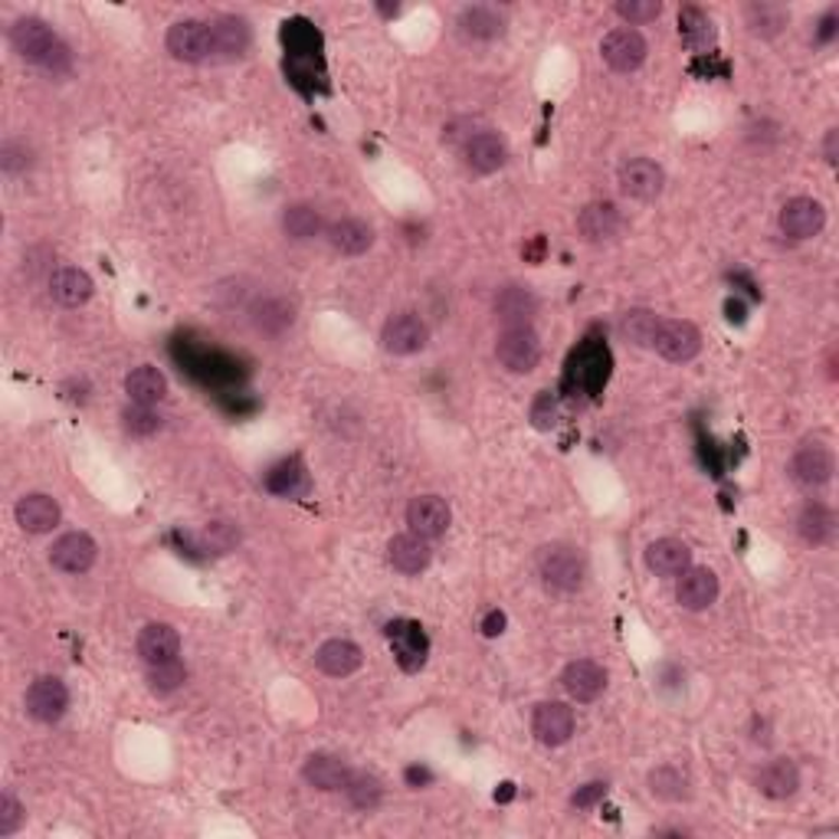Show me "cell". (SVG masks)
Listing matches in <instances>:
<instances>
[{"label": "cell", "mask_w": 839, "mask_h": 839, "mask_svg": "<svg viewBox=\"0 0 839 839\" xmlns=\"http://www.w3.org/2000/svg\"><path fill=\"white\" fill-rule=\"evenodd\" d=\"M538 574H542V581H545L551 590L574 594V590H581L584 581H587V558H584L581 548L558 542V545L542 548V555H538Z\"/></svg>", "instance_id": "cell-1"}, {"label": "cell", "mask_w": 839, "mask_h": 839, "mask_svg": "<svg viewBox=\"0 0 839 839\" xmlns=\"http://www.w3.org/2000/svg\"><path fill=\"white\" fill-rule=\"evenodd\" d=\"M495 358H498L501 368L512 371V374H529L542 361V339L535 334L532 325L506 328L495 342Z\"/></svg>", "instance_id": "cell-2"}, {"label": "cell", "mask_w": 839, "mask_h": 839, "mask_svg": "<svg viewBox=\"0 0 839 839\" xmlns=\"http://www.w3.org/2000/svg\"><path fill=\"white\" fill-rule=\"evenodd\" d=\"M652 348L673 365H686L692 361L699 352H702V331L686 321V318H669V321H659L656 328V339H652Z\"/></svg>", "instance_id": "cell-3"}, {"label": "cell", "mask_w": 839, "mask_h": 839, "mask_svg": "<svg viewBox=\"0 0 839 839\" xmlns=\"http://www.w3.org/2000/svg\"><path fill=\"white\" fill-rule=\"evenodd\" d=\"M24 709H27V715H30L34 722H40V725H56V722L66 715V709H69V689H66V683L56 679V676H40V679H34L30 689H27V696H24Z\"/></svg>", "instance_id": "cell-4"}, {"label": "cell", "mask_w": 839, "mask_h": 839, "mask_svg": "<svg viewBox=\"0 0 839 839\" xmlns=\"http://www.w3.org/2000/svg\"><path fill=\"white\" fill-rule=\"evenodd\" d=\"M430 342V328L420 315L414 312H401L394 318H387L384 331H381V345L387 355H397V358H407V355H417L423 352Z\"/></svg>", "instance_id": "cell-5"}, {"label": "cell", "mask_w": 839, "mask_h": 839, "mask_svg": "<svg viewBox=\"0 0 839 839\" xmlns=\"http://www.w3.org/2000/svg\"><path fill=\"white\" fill-rule=\"evenodd\" d=\"M616 185H620V191H623L630 201L649 204V201H656V198L662 194L665 175H662V167H659L656 161H649V157H630V161L620 164Z\"/></svg>", "instance_id": "cell-6"}, {"label": "cell", "mask_w": 839, "mask_h": 839, "mask_svg": "<svg viewBox=\"0 0 839 839\" xmlns=\"http://www.w3.org/2000/svg\"><path fill=\"white\" fill-rule=\"evenodd\" d=\"M11 47L34 66L43 69V63L50 60V53L60 47V37L50 30V24H43L40 17H21L11 27Z\"/></svg>", "instance_id": "cell-7"}, {"label": "cell", "mask_w": 839, "mask_h": 839, "mask_svg": "<svg viewBox=\"0 0 839 839\" xmlns=\"http://www.w3.org/2000/svg\"><path fill=\"white\" fill-rule=\"evenodd\" d=\"M646 53H649V47H646V40H643V34L636 27H616L600 43V56H603V63L613 73L639 69L646 63Z\"/></svg>", "instance_id": "cell-8"}, {"label": "cell", "mask_w": 839, "mask_h": 839, "mask_svg": "<svg viewBox=\"0 0 839 839\" xmlns=\"http://www.w3.org/2000/svg\"><path fill=\"white\" fill-rule=\"evenodd\" d=\"M167 53L181 63H204L214 56V43H211V24L204 21H178L171 30H167Z\"/></svg>", "instance_id": "cell-9"}, {"label": "cell", "mask_w": 839, "mask_h": 839, "mask_svg": "<svg viewBox=\"0 0 839 839\" xmlns=\"http://www.w3.org/2000/svg\"><path fill=\"white\" fill-rule=\"evenodd\" d=\"M561 686L581 705L597 702L603 696V689H607V669L600 662H594V659H574V662L564 665Z\"/></svg>", "instance_id": "cell-10"}, {"label": "cell", "mask_w": 839, "mask_h": 839, "mask_svg": "<svg viewBox=\"0 0 839 839\" xmlns=\"http://www.w3.org/2000/svg\"><path fill=\"white\" fill-rule=\"evenodd\" d=\"M449 522H453V509H449V501L440 498V495H417L410 506H407V525H410V532L420 535V538H427V542L446 535Z\"/></svg>", "instance_id": "cell-11"}, {"label": "cell", "mask_w": 839, "mask_h": 839, "mask_svg": "<svg viewBox=\"0 0 839 839\" xmlns=\"http://www.w3.org/2000/svg\"><path fill=\"white\" fill-rule=\"evenodd\" d=\"M826 227V211L813 198H793L780 207V230L790 240H813Z\"/></svg>", "instance_id": "cell-12"}, {"label": "cell", "mask_w": 839, "mask_h": 839, "mask_svg": "<svg viewBox=\"0 0 839 839\" xmlns=\"http://www.w3.org/2000/svg\"><path fill=\"white\" fill-rule=\"evenodd\" d=\"M836 472V459L823 443H806L790 459V475L803 488H823Z\"/></svg>", "instance_id": "cell-13"}, {"label": "cell", "mask_w": 839, "mask_h": 839, "mask_svg": "<svg viewBox=\"0 0 839 839\" xmlns=\"http://www.w3.org/2000/svg\"><path fill=\"white\" fill-rule=\"evenodd\" d=\"M532 735L545 748H561L574 735V709L568 702H542L532 715Z\"/></svg>", "instance_id": "cell-14"}, {"label": "cell", "mask_w": 839, "mask_h": 839, "mask_svg": "<svg viewBox=\"0 0 839 839\" xmlns=\"http://www.w3.org/2000/svg\"><path fill=\"white\" fill-rule=\"evenodd\" d=\"M96 555H99V548H96V542L86 532H69V535L53 542L50 564L60 574H86L96 564Z\"/></svg>", "instance_id": "cell-15"}, {"label": "cell", "mask_w": 839, "mask_h": 839, "mask_svg": "<svg viewBox=\"0 0 839 839\" xmlns=\"http://www.w3.org/2000/svg\"><path fill=\"white\" fill-rule=\"evenodd\" d=\"M14 516H17V525H21L27 535H50V532L60 525V519H63L60 501H56L53 495H47V492H30V495H24V498L17 501Z\"/></svg>", "instance_id": "cell-16"}, {"label": "cell", "mask_w": 839, "mask_h": 839, "mask_svg": "<svg viewBox=\"0 0 839 839\" xmlns=\"http://www.w3.org/2000/svg\"><path fill=\"white\" fill-rule=\"evenodd\" d=\"M361 662H365V652H361V646L352 643V639H328V643H321L318 652H315V665L321 669L325 676H331V679H348V676H355L358 669H361Z\"/></svg>", "instance_id": "cell-17"}, {"label": "cell", "mask_w": 839, "mask_h": 839, "mask_svg": "<svg viewBox=\"0 0 839 839\" xmlns=\"http://www.w3.org/2000/svg\"><path fill=\"white\" fill-rule=\"evenodd\" d=\"M676 600H679V607H686L692 613L709 610L719 600V577H715V571H709V568H686L679 574V584H676Z\"/></svg>", "instance_id": "cell-18"}, {"label": "cell", "mask_w": 839, "mask_h": 839, "mask_svg": "<svg viewBox=\"0 0 839 839\" xmlns=\"http://www.w3.org/2000/svg\"><path fill=\"white\" fill-rule=\"evenodd\" d=\"M462 157H466V164L472 167L475 175H495L498 167L509 161V148H506V141H501L495 131H479V135L466 138Z\"/></svg>", "instance_id": "cell-19"}, {"label": "cell", "mask_w": 839, "mask_h": 839, "mask_svg": "<svg viewBox=\"0 0 839 839\" xmlns=\"http://www.w3.org/2000/svg\"><path fill=\"white\" fill-rule=\"evenodd\" d=\"M211 43H214V56L217 60H237L250 50L253 43V30L243 17L237 14H224L217 21H211Z\"/></svg>", "instance_id": "cell-20"}, {"label": "cell", "mask_w": 839, "mask_h": 839, "mask_svg": "<svg viewBox=\"0 0 839 839\" xmlns=\"http://www.w3.org/2000/svg\"><path fill=\"white\" fill-rule=\"evenodd\" d=\"M387 636H391V643H394V656H397V662H401L404 673H417V669H423L430 643H427V636H423V630H420L417 623L397 620V623L387 626Z\"/></svg>", "instance_id": "cell-21"}, {"label": "cell", "mask_w": 839, "mask_h": 839, "mask_svg": "<svg viewBox=\"0 0 839 839\" xmlns=\"http://www.w3.org/2000/svg\"><path fill=\"white\" fill-rule=\"evenodd\" d=\"M538 315V298L529 285H506L495 295V318L506 328H522L532 325Z\"/></svg>", "instance_id": "cell-22"}, {"label": "cell", "mask_w": 839, "mask_h": 839, "mask_svg": "<svg viewBox=\"0 0 839 839\" xmlns=\"http://www.w3.org/2000/svg\"><path fill=\"white\" fill-rule=\"evenodd\" d=\"M387 558H391V568H394V571H401V574L414 577V574H420V571H427V568H430L433 551H430L427 538H420V535L407 532V535H394V538H391V545H387Z\"/></svg>", "instance_id": "cell-23"}, {"label": "cell", "mask_w": 839, "mask_h": 839, "mask_svg": "<svg viewBox=\"0 0 839 839\" xmlns=\"http://www.w3.org/2000/svg\"><path fill=\"white\" fill-rule=\"evenodd\" d=\"M181 652V636L171 623H148L138 633V656L154 665V662H167V659H178Z\"/></svg>", "instance_id": "cell-24"}, {"label": "cell", "mask_w": 839, "mask_h": 839, "mask_svg": "<svg viewBox=\"0 0 839 839\" xmlns=\"http://www.w3.org/2000/svg\"><path fill=\"white\" fill-rule=\"evenodd\" d=\"M646 568L656 577H679L686 568H692V551L676 538H659L646 548Z\"/></svg>", "instance_id": "cell-25"}, {"label": "cell", "mask_w": 839, "mask_h": 839, "mask_svg": "<svg viewBox=\"0 0 839 839\" xmlns=\"http://www.w3.org/2000/svg\"><path fill=\"white\" fill-rule=\"evenodd\" d=\"M623 227V217L613 204L607 201H597V204H587L577 217V230L587 243H607L620 233Z\"/></svg>", "instance_id": "cell-26"}, {"label": "cell", "mask_w": 839, "mask_h": 839, "mask_svg": "<svg viewBox=\"0 0 839 839\" xmlns=\"http://www.w3.org/2000/svg\"><path fill=\"white\" fill-rule=\"evenodd\" d=\"M92 276L79 266H60L53 276H50V295L66 305V308H76V305H86L92 298Z\"/></svg>", "instance_id": "cell-27"}, {"label": "cell", "mask_w": 839, "mask_h": 839, "mask_svg": "<svg viewBox=\"0 0 839 839\" xmlns=\"http://www.w3.org/2000/svg\"><path fill=\"white\" fill-rule=\"evenodd\" d=\"M758 790L771 800H787L800 790V771L790 758H777V761H767L758 777H754Z\"/></svg>", "instance_id": "cell-28"}, {"label": "cell", "mask_w": 839, "mask_h": 839, "mask_svg": "<svg viewBox=\"0 0 839 839\" xmlns=\"http://www.w3.org/2000/svg\"><path fill=\"white\" fill-rule=\"evenodd\" d=\"M302 777L315 787V790H345V784L352 780V771L342 758L334 754H312L302 764Z\"/></svg>", "instance_id": "cell-29"}, {"label": "cell", "mask_w": 839, "mask_h": 839, "mask_svg": "<svg viewBox=\"0 0 839 839\" xmlns=\"http://www.w3.org/2000/svg\"><path fill=\"white\" fill-rule=\"evenodd\" d=\"M328 243L342 256H365L374 246V230L358 217H342L328 227Z\"/></svg>", "instance_id": "cell-30"}, {"label": "cell", "mask_w": 839, "mask_h": 839, "mask_svg": "<svg viewBox=\"0 0 839 839\" xmlns=\"http://www.w3.org/2000/svg\"><path fill=\"white\" fill-rule=\"evenodd\" d=\"M797 532L813 548L832 545L836 542V516H832V509L823 506V501H810V506H803V512L797 519Z\"/></svg>", "instance_id": "cell-31"}, {"label": "cell", "mask_w": 839, "mask_h": 839, "mask_svg": "<svg viewBox=\"0 0 839 839\" xmlns=\"http://www.w3.org/2000/svg\"><path fill=\"white\" fill-rule=\"evenodd\" d=\"M125 394L131 404H141V407H154L167 397V378L151 368V365H141L135 368L128 378H125Z\"/></svg>", "instance_id": "cell-32"}, {"label": "cell", "mask_w": 839, "mask_h": 839, "mask_svg": "<svg viewBox=\"0 0 839 839\" xmlns=\"http://www.w3.org/2000/svg\"><path fill=\"white\" fill-rule=\"evenodd\" d=\"M459 34L466 40H479V43H488L495 37L506 34V21H501L498 11L492 8H466L459 14Z\"/></svg>", "instance_id": "cell-33"}, {"label": "cell", "mask_w": 839, "mask_h": 839, "mask_svg": "<svg viewBox=\"0 0 839 839\" xmlns=\"http://www.w3.org/2000/svg\"><path fill=\"white\" fill-rule=\"evenodd\" d=\"M679 40L689 50H709L715 43V27L712 17L699 8H683L679 11Z\"/></svg>", "instance_id": "cell-34"}, {"label": "cell", "mask_w": 839, "mask_h": 839, "mask_svg": "<svg viewBox=\"0 0 839 839\" xmlns=\"http://www.w3.org/2000/svg\"><path fill=\"white\" fill-rule=\"evenodd\" d=\"M321 227H325V220H321V214H318L312 204H292V207H285V214H282V230H285V237L295 240V243L315 240V237L321 233Z\"/></svg>", "instance_id": "cell-35"}, {"label": "cell", "mask_w": 839, "mask_h": 839, "mask_svg": "<svg viewBox=\"0 0 839 839\" xmlns=\"http://www.w3.org/2000/svg\"><path fill=\"white\" fill-rule=\"evenodd\" d=\"M659 315L649 312V308H630L623 318H620V334L636 345V348H652V339H656V328H659Z\"/></svg>", "instance_id": "cell-36"}, {"label": "cell", "mask_w": 839, "mask_h": 839, "mask_svg": "<svg viewBox=\"0 0 839 839\" xmlns=\"http://www.w3.org/2000/svg\"><path fill=\"white\" fill-rule=\"evenodd\" d=\"M649 793L659 800H669V803H679L689 797V777L673 764H662V767L649 771Z\"/></svg>", "instance_id": "cell-37"}, {"label": "cell", "mask_w": 839, "mask_h": 839, "mask_svg": "<svg viewBox=\"0 0 839 839\" xmlns=\"http://www.w3.org/2000/svg\"><path fill=\"white\" fill-rule=\"evenodd\" d=\"M745 24L754 37L771 40L790 24V14L780 4H751V8H745Z\"/></svg>", "instance_id": "cell-38"}, {"label": "cell", "mask_w": 839, "mask_h": 839, "mask_svg": "<svg viewBox=\"0 0 839 839\" xmlns=\"http://www.w3.org/2000/svg\"><path fill=\"white\" fill-rule=\"evenodd\" d=\"M266 488L272 492V495H302L305 488H308V475H305V466L298 462V459H285V462H279V466H272L269 469V475H266Z\"/></svg>", "instance_id": "cell-39"}, {"label": "cell", "mask_w": 839, "mask_h": 839, "mask_svg": "<svg viewBox=\"0 0 839 839\" xmlns=\"http://www.w3.org/2000/svg\"><path fill=\"white\" fill-rule=\"evenodd\" d=\"M188 683V665L181 659H167V662H154L148 665V689L154 696H171Z\"/></svg>", "instance_id": "cell-40"}, {"label": "cell", "mask_w": 839, "mask_h": 839, "mask_svg": "<svg viewBox=\"0 0 839 839\" xmlns=\"http://www.w3.org/2000/svg\"><path fill=\"white\" fill-rule=\"evenodd\" d=\"M253 321L259 331H269V334H279L285 331L292 321H295V308L282 298H266L253 308Z\"/></svg>", "instance_id": "cell-41"}, {"label": "cell", "mask_w": 839, "mask_h": 839, "mask_svg": "<svg viewBox=\"0 0 839 839\" xmlns=\"http://www.w3.org/2000/svg\"><path fill=\"white\" fill-rule=\"evenodd\" d=\"M345 793L352 800V806L358 810H374L384 800V784L374 774H352V780L345 784Z\"/></svg>", "instance_id": "cell-42"}, {"label": "cell", "mask_w": 839, "mask_h": 839, "mask_svg": "<svg viewBox=\"0 0 839 839\" xmlns=\"http://www.w3.org/2000/svg\"><path fill=\"white\" fill-rule=\"evenodd\" d=\"M201 542H204L207 551L227 555V551H233V548L240 545V529H237L233 522L217 519V522H207V529L201 532Z\"/></svg>", "instance_id": "cell-43"}, {"label": "cell", "mask_w": 839, "mask_h": 839, "mask_svg": "<svg viewBox=\"0 0 839 839\" xmlns=\"http://www.w3.org/2000/svg\"><path fill=\"white\" fill-rule=\"evenodd\" d=\"M529 417H532V427H535V430L551 433V430L558 427V397H555L551 391H542V394L532 401Z\"/></svg>", "instance_id": "cell-44"}, {"label": "cell", "mask_w": 839, "mask_h": 839, "mask_svg": "<svg viewBox=\"0 0 839 839\" xmlns=\"http://www.w3.org/2000/svg\"><path fill=\"white\" fill-rule=\"evenodd\" d=\"M27 823V810L14 793L0 797V839H8L14 832H21V826Z\"/></svg>", "instance_id": "cell-45"}, {"label": "cell", "mask_w": 839, "mask_h": 839, "mask_svg": "<svg viewBox=\"0 0 839 839\" xmlns=\"http://www.w3.org/2000/svg\"><path fill=\"white\" fill-rule=\"evenodd\" d=\"M616 14L626 21V24H649L662 14V4L659 0H620L616 4Z\"/></svg>", "instance_id": "cell-46"}, {"label": "cell", "mask_w": 839, "mask_h": 839, "mask_svg": "<svg viewBox=\"0 0 839 839\" xmlns=\"http://www.w3.org/2000/svg\"><path fill=\"white\" fill-rule=\"evenodd\" d=\"M157 427H161V417L151 407L135 404V407L125 410V430L131 436H151V433H157Z\"/></svg>", "instance_id": "cell-47"}, {"label": "cell", "mask_w": 839, "mask_h": 839, "mask_svg": "<svg viewBox=\"0 0 839 839\" xmlns=\"http://www.w3.org/2000/svg\"><path fill=\"white\" fill-rule=\"evenodd\" d=\"M603 797H607V784H603V780H590V784H584V787L574 790L571 803H574L577 810H590V806H597Z\"/></svg>", "instance_id": "cell-48"}, {"label": "cell", "mask_w": 839, "mask_h": 839, "mask_svg": "<svg viewBox=\"0 0 839 839\" xmlns=\"http://www.w3.org/2000/svg\"><path fill=\"white\" fill-rule=\"evenodd\" d=\"M506 633V613L501 610H488L482 616V636H501Z\"/></svg>", "instance_id": "cell-49"}, {"label": "cell", "mask_w": 839, "mask_h": 839, "mask_svg": "<svg viewBox=\"0 0 839 839\" xmlns=\"http://www.w3.org/2000/svg\"><path fill=\"white\" fill-rule=\"evenodd\" d=\"M823 157H826L829 164H836V157H839V128H829V131H826V141H823Z\"/></svg>", "instance_id": "cell-50"}]
</instances>
